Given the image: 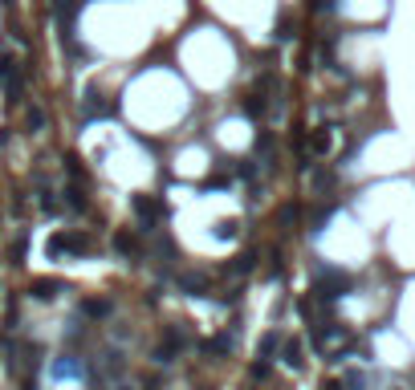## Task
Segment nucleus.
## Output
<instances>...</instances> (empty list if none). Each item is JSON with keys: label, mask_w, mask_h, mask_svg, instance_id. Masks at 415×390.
I'll use <instances>...</instances> for the list:
<instances>
[{"label": "nucleus", "mask_w": 415, "mask_h": 390, "mask_svg": "<svg viewBox=\"0 0 415 390\" xmlns=\"http://www.w3.org/2000/svg\"><path fill=\"white\" fill-rule=\"evenodd\" d=\"M110 110H114V106H110L98 89H86V98H82V114H86V118H110Z\"/></svg>", "instance_id": "nucleus-8"}, {"label": "nucleus", "mask_w": 415, "mask_h": 390, "mask_svg": "<svg viewBox=\"0 0 415 390\" xmlns=\"http://www.w3.org/2000/svg\"><path fill=\"white\" fill-rule=\"evenodd\" d=\"M342 342H346V329H342V325H334V321L322 325V334H318V346L322 349H338Z\"/></svg>", "instance_id": "nucleus-10"}, {"label": "nucleus", "mask_w": 415, "mask_h": 390, "mask_svg": "<svg viewBox=\"0 0 415 390\" xmlns=\"http://www.w3.org/2000/svg\"><path fill=\"white\" fill-rule=\"evenodd\" d=\"M0 89H4L12 102L21 98V65H17L12 53H4V49H0Z\"/></svg>", "instance_id": "nucleus-4"}, {"label": "nucleus", "mask_w": 415, "mask_h": 390, "mask_svg": "<svg viewBox=\"0 0 415 390\" xmlns=\"http://www.w3.org/2000/svg\"><path fill=\"white\" fill-rule=\"evenodd\" d=\"M265 110H269V102H265V94H253V98L244 102V114H248V118H265Z\"/></svg>", "instance_id": "nucleus-15"}, {"label": "nucleus", "mask_w": 415, "mask_h": 390, "mask_svg": "<svg viewBox=\"0 0 415 390\" xmlns=\"http://www.w3.org/2000/svg\"><path fill=\"white\" fill-rule=\"evenodd\" d=\"M232 346H236V338H232V334H216V338H208V342H204V354H228Z\"/></svg>", "instance_id": "nucleus-13"}, {"label": "nucleus", "mask_w": 415, "mask_h": 390, "mask_svg": "<svg viewBox=\"0 0 415 390\" xmlns=\"http://www.w3.org/2000/svg\"><path fill=\"white\" fill-rule=\"evenodd\" d=\"M41 127H45V110L33 106V110H29V130H41Z\"/></svg>", "instance_id": "nucleus-22"}, {"label": "nucleus", "mask_w": 415, "mask_h": 390, "mask_svg": "<svg viewBox=\"0 0 415 390\" xmlns=\"http://www.w3.org/2000/svg\"><path fill=\"white\" fill-rule=\"evenodd\" d=\"M180 289H184L187 297H204V293L212 289V281H208L204 272H184V277H180Z\"/></svg>", "instance_id": "nucleus-9"}, {"label": "nucleus", "mask_w": 415, "mask_h": 390, "mask_svg": "<svg viewBox=\"0 0 415 390\" xmlns=\"http://www.w3.org/2000/svg\"><path fill=\"white\" fill-rule=\"evenodd\" d=\"M330 142H334V138H330V130H318V134H314V151H318V155L330 151Z\"/></svg>", "instance_id": "nucleus-18"}, {"label": "nucleus", "mask_w": 415, "mask_h": 390, "mask_svg": "<svg viewBox=\"0 0 415 390\" xmlns=\"http://www.w3.org/2000/svg\"><path fill=\"white\" fill-rule=\"evenodd\" d=\"M131 212L138 216V232H151L159 219L167 216L163 199H151V195H131Z\"/></svg>", "instance_id": "nucleus-2"}, {"label": "nucleus", "mask_w": 415, "mask_h": 390, "mask_svg": "<svg viewBox=\"0 0 415 390\" xmlns=\"http://www.w3.org/2000/svg\"><path fill=\"white\" fill-rule=\"evenodd\" d=\"M25 252H29V236H25V232H17V240H12V264H21Z\"/></svg>", "instance_id": "nucleus-17"}, {"label": "nucleus", "mask_w": 415, "mask_h": 390, "mask_svg": "<svg viewBox=\"0 0 415 390\" xmlns=\"http://www.w3.org/2000/svg\"><path fill=\"white\" fill-rule=\"evenodd\" d=\"M281 362H285V366H293V370H301V362H306V358H301V342H297V338L281 342Z\"/></svg>", "instance_id": "nucleus-11"}, {"label": "nucleus", "mask_w": 415, "mask_h": 390, "mask_svg": "<svg viewBox=\"0 0 415 390\" xmlns=\"http://www.w3.org/2000/svg\"><path fill=\"white\" fill-rule=\"evenodd\" d=\"M346 289H350V277H346V272H338V268H330V272L318 277V289H314V293H318L322 301H338Z\"/></svg>", "instance_id": "nucleus-3"}, {"label": "nucleus", "mask_w": 415, "mask_h": 390, "mask_svg": "<svg viewBox=\"0 0 415 390\" xmlns=\"http://www.w3.org/2000/svg\"><path fill=\"white\" fill-rule=\"evenodd\" d=\"M65 171H70L74 183H82V179H86V171H82V163H78V159H65Z\"/></svg>", "instance_id": "nucleus-20"}, {"label": "nucleus", "mask_w": 415, "mask_h": 390, "mask_svg": "<svg viewBox=\"0 0 415 390\" xmlns=\"http://www.w3.org/2000/svg\"><path fill=\"white\" fill-rule=\"evenodd\" d=\"M187 346V334L180 329V325H171L167 334H163V342H159V349H155V362H175V354Z\"/></svg>", "instance_id": "nucleus-5"}, {"label": "nucleus", "mask_w": 415, "mask_h": 390, "mask_svg": "<svg viewBox=\"0 0 415 390\" xmlns=\"http://www.w3.org/2000/svg\"><path fill=\"white\" fill-rule=\"evenodd\" d=\"M277 346H281V338H277V334H265V342H261V358H269Z\"/></svg>", "instance_id": "nucleus-21"}, {"label": "nucleus", "mask_w": 415, "mask_h": 390, "mask_svg": "<svg viewBox=\"0 0 415 390\" xmlns=\"http://www.w3.org/2000/svg\"><path fill=\"white\" fill-rule=\"evenodd\" d=\"M57 293H65V285L53 281V277H37V281L29 285V297H33V301H53Z\"/></svg>", "instance_id": "nucleus-7"}, {"label": "nucleus", "mask_w": 415, "mask_h": 390, "mask_svg": "<svg viewBox=\"0 0 415 390\" xmlns=\"http://www.w3.org/2000/svg\"><path fill=\"white\" fill-rule=\"evenodd\" d=\"M253 264H257V257H253V252H240V257L228 264V277H244V272H253Z\"/></svg>", "instance_id": "nucleus-14"}, {"label": "nucleus", "mask_w": 415, "mask_h": 390, "mask_svg": "<svg viewBox=\"0 0 415 390\" xmlns=\"http://www.w3.org/2000/svg\"><path fill=\"white\" fill-rule=\"evenodd\" d=\"M61 195H65L70 212H86V208H90V204H86V191H82V183H70V187H65Z\"/></svg>", "instance_id": "nucleus-12"}, {"label": "nucleus", "mask_w": 415, "mask_h": 390, "mask_svg": "<svg viewBox=\"0 0 415 390\" xmlns=\"http://www.w3.org/2000/svg\"><path fill=\"white\" fill-rule=\"evenodd\" d=\"M86 313L90 317H106L110 313V301H86Z\"/></svg>", "instance_id": "nucleus-19"}, {"label": "nucleus", "mask_w": 415, "mask_h": 390, "mask_svg": "<svg viewBox=\"0 0 415 390\" xmlns=\"http://www.w3.org/2000/svg\"><path fill=\"white\" fill-rule=\"evenodd\" d=\"M114 252H118L123 260H138V257H142V240H138V232H127V228H123V232L114 236Z\"/></svg>", "instance_id": "nucleus-6"}, {"label": "nucleus", "mask_w": 415, "mask_h": 390, "mask_svg": "<svg viewBox=\"0 0 415 390\" xmlns=\"http://www.w3.org/2000/svg\"><path fill=\"white\" fill-rule=\"evenodd\" d=\"M94 252V240L86 232H53L45 244V257L49 260H61V257H90Z\"/></svg>", "instance_id": "nucleus-1"}, {"label": "nucleus", "mask_w": 415, "mask_h": 390, "mask_svg": "<svg viewBox=\"0 0 415 390\" xmlns=\"http://www.w3.org/2000/svg\"><path fill=\"white\" fill-rule=\"evenodd\" d=\"M236 228H240L236 219H220V224L212 228V236H216V240H232V236H236Z\"/></svg>", "instance_id": "nucleus-16"}]
</instances>
